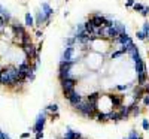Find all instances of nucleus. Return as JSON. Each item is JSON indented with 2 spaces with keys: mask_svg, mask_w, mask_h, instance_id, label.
<instances>
[{
  "mask_svg": "<svg viewBox=\"0 0 149 139\" xmlns=\"http://www.w3.org/2000/svg\"><path fill=\"white\" fill-rule=\"evenodd\" d=\"M148 36H149V33H148Z\"/></svg>",
  "mask_w": 149,
  "mask_h": 139,
  "instance_id": "obj_42",
  "label": "nucleus"
},
{
  "mask_svg": "<svg viewBox=\"0 0 149 139\" xmlns=\"http://www.w3.org/2000/svg\"><path fill=\"white\" fill-rule=\"evenodd\" d=\"M104 17L103 15H93L91 17V24L94 26V29H98V27H103V24H104Z\"/></svg>",
  "mask_w": 149,
  "mask_h": 139,
  "instance_id": "obj_7",
  "label": "nucleus"
},
{
  "mask_svg": "<svg viewBox=\"0 0 149 139\" xmlns=\"http://www.w3.org/2000/svg\"><path fill=\"white\" fill-rule=\"evenodd\" d=\"M73 63H74V61H64V60L60 63V72H58V78H60L61 81L70 77V69H72V66H73Z\"/></svg>",
  "mask_w": 149,
  "mask_h": 139,
  "instance_id": "obj_3",
  "label": "nucleus"
},
{
  "mask_svg": "<svg viewBox=\"0 0 149 139\" xmlns=\"http://www.w3.org/2000/svg\"><path fill=\"white\" fill-rule=\"evenodd\" d=\"M113 27L118 30V33H127V29L124 27V24H122V22H115V24H113Z\"/></svg>",
  "mask_w": 149,
  "mask_h": 139,
  "instance_id": "obj_23",
  "label": "nucleus"
},
{
  "mask_svg": "<svg viewBox=\"0 0 149 139\" xmlns=\"http://www.w3.org/2000/svg\"><path fill=\"white\" fill-rule=\"evenodd\" d=\"M49 21H51V18H49V17H46V15L43 14V12H42V11H40V12H37V14H36V22H34V24H37V26H40L42 22H49Z\"/></svg>",
  "mask_w": 149,
  "mask_h": 139,
  "instance_id": "obj_13",
  "label": "nucleus"
},
{
  "mask_svg": "<svg viewBox=\"0 0 149 139\" xmlns=\"http://www.w3.org/2000/svg\"><path fill=\"white\" fill-rule=\"evenodd\" d=\"M26 26L27 27H33L34 26V18H33V15L30 14V12L26 14Z\"/></svg>",
  "mask_w": 149,
  "mask_h": 139,
  "instance_id": "obj_22",
  "label": "nucleus"
},
{
  "mask_svg": "<svg viewBox=\"0 0 149 139\" xmlns=\"http://www.w3.org/2000/svg\"><path fill=\"white\" fill-rule=\"evenodd\" d=\"M45 121H46V112H42L37 115V120L33 126V130L37 133V132H43V126H45Z\"/></svg>",
  "mask_w": 149,
  "mask_h": 139,
  "instance_id": "obj_4",
  "label": "nucleus"
},
{
  "mask_svg": "<svg viewBox=\"0 0 149 139\" xmlns=\"http://www.w3.org/2000/svg\"><path fill=\"white\" fill-rule=\"evenodd\" d=\"M131 8H133L134 11H137V12H142V9H143V5H142V3H134Z\"/></svg>",
  "mask_w": 149,
  "mask_h": 139,
  "instance_id": "obj_26",
  "label": "nucleus"
},
{
  "mask_svg": "<svg viewBox=\"0 0 149 139\" xmlns=\"http://www.w3.org/2000/svg\"><path fill=\"white\" fill-rule=\"evenodd\" d=\"M142 127H143L145 130H148V129H149V121H148V120H143V123H142Z\"/></svg>",
  "mask_w": 149,
  "mask_h": 139,
  "instance_id": "obj_31",
  "label": "nucleus"
},
{
  "mask_svg": "<svg viewBox=\"0 0 149 139\" xmlns=\"http://www.w3.org/2000/svg\"><path fill=\"white\" fill-rule=\"evenodd\" d=\"M124 139H128V138H124Z\"/></svg>",
  "mask_w": 149,
  "mask_h": 139,
  "instance_id": "obj_41",
  "label": "nucleus"
},
{
  "mask_svg": "<svg viewBox=\"0 0 149 139\" xmlns=\"http://www.w3.org/2000/svg\"><path fill=\"white\" fill-rule=\"evenodd\" d=\"M110 100H112V105H113V108H118V106H121V103H122V97H121V96H112Z\"/></svg>",
  "mask_w": 149,
  "mask_h": 139,
  "instance_id": "obj_20",
  "label": "nucleus"
},
{
  "mask_svg": "<svg viewBox=\"0 0 149 139\" xmlns=\"http://www.w3.org/2000/svg\"><path fill=\"white\" fill-rule=\"evenodd\" d=\"M143 96H145V88H143V85H139V87L134 90V97H136V99H142Z\"/></svg>",
  "mask_w": 149,
  "mask_h": 139,
  "instance_id": "obj_19",
  "label": "nucleus"
},
{
  "mask_svg": "<svg viewBox=\"0 0 149 139\" xmlns=\"http://www.w3.org/2000/svg\"><path fill=\"white\" fill-rule=\"evenodd\" d=\"M146 36H148V34H146V33H143L142 30H140V32H137V39H140V41H145V39H146Z\"/></svg>",
  "mask_w": 149,
  "mask_h": 139,
  "instance_id": "obj_28",
  "label": "nucleus"
},
{
  "mask_svg": "<svg viewBox=\"0 0 149 139\" xmlns=\"http://www.w3.org/2000/svg\"><path fill=\"white\" fill-rule=\"evenodd\" d=\"M12 30H14V34L18 36V37H22L24 34H27V33H26V29H24L22 24H19V22L12 24Z\"/></svg>",
  "mask_w": 149,
  "mask_h": 139,
  "instance_id": "obj_8",
  "label": "nucleus"
},
{
  "mask_svg": "<svg viewBox=\"0 0 149 139\" xmlns=\"http://www.w3.org/2000/svg\"><path fill=\"white\" fill-rule=\"evenodd\" d=\"M136 2H134V0H127V6H133Z\"/></svg>",
  "mask_w": 149,
  "mask_h": 139,
  "instance_id": "obj_38",
  "label": "nucleus"
},
{
  "mask_svg": "<svg viewBox=\"0 0 149 139\" xmlns=\"http://www.w3.org/2000/svg\"><path fill=\"white\" fill-rule=\"evenodd\" d=\"M148 14H149V8H148V6H143V9H142V15L146 17Z\"/></svg>",
  "mask_w": 149,
  "mask_h": 139,
  "instance_id": "obj_32",
  "label": "nucleus"
},
{
  "mask_svg": "<svg viewBox=\"0 0 149 139\" xmlns=\"http://www.w3.org/2000/svg\"><path fill=\"white\" fill-rule=\"evenodd\" d=\"M128 139H142L139 135H137V132H136V130H133L131 133H130V136H128Z\"/></svg>",
  "mask_w": 149,
  "mask_h": 139,
  "instance_id": "obj_27",
  "label": "nucleus"
},
{
  "mask_svg": "<svg viewBox=\"0 0 149 139\" xmlns=\"http://www.w3.org/2000/svg\"><path fill=\"white\" fill-rule=\"evenodd\" d=\"M0 85H10V78L6 69L0 70Z\"/></svg>",
  "mask_w": 149,
  "mask_h": 139,
  "instance_id": "obj_11",
  "label": "nucleus"
},
{
  "mask_svg": "<svg viewBox=\"0 0 149 139\" xmlns=\"http://www.w3.org/2000/svg\"><path fill=\"white\" fill-rule=\"evenodd\" d=\"M0 15H2V17L5 18L6 24L12 21V15H10V12H9V11L5 8V6H2V5H0Z\"/></svg>",
  "mask_w": 149,
  "mask_h": 139,
  "instance_id": "obj_15",
  "label": "nucleus"
},
{
  "mask_svg": "<svg viewBox=\"0 0 149 139\" xmlns=\"http://www.w3.org/2000/svg\"><path fill=\"white\" fill-rule=\"evenodd\" d=\"M116 41L122 45V46H127L128 44H131L133 41H131V37L128 36V33H119L118 34V37H116Z\"/></svg>",
  "mask_w": 149,
  "mask_h": 139,
  "instance_id": "obj_9",
  "label": "nucleus"
},
{
  "mask_svg": "<svg viewBox=\"0 0 149 139\" xmlns=\"http://www.w3.org/2000/svg\"><path fill=\"white\" fill-rule=\"evenodd\" d=\"M118 30L112 26V27H104V37H110V39H116L118 37Z\"/></svg>",
  "mask_w": 149,
  "mask_h": 139,
  "instance_id": "obj_12",
  "label": "nucleus"
},
{
  "mask_svg": "<svg viewBox=\"0 0 149 139\" xmlns=\"http://www.w3.org/2000/svg\"><path fill=\"white\" fill-rule=\"evenodd\" d=\"M0 139H9V136H8L5 132H2V130H0Z\"/></svg>",
  "mask_w": 149,
  "mask_h": 139,
  "instance_id": "obj_33",
  "label": "nucleus"
},
{
  "mask_svg": "<svg viewBox=\"0 0 149 139\" xmlns=\"http://www.w3.org/2000/svg\"><path fill=\"white\" fill-rule=\"evenodd\" d=\"M97 121H107V117H106V114H97Z\"/></svg>",
  "mask_w": 149,
  "mask_h": 139,
  "instance_id": "obj_25",
  "label": "nucleus"
},
{
  "mask_svg": "<svg viewBox=\"0 0 149 139\" xmlns=\"http://www.w3.org/2000/svg\"><path fill=\"white\" fill-rule=\"evenodd\" d=\"M145 94H149V84L145 87Z\"/></svg>",
  "mask_w": 149,
  "mask_h": 139,
  "instance_id": "obj_40",
  "label": "nucleus"
},
{
  "mask_svg": "<svg viewBox=\"0 0 149 139\" xmlns=\"http://www.w3.org/2000/svg\"><path fill=\"white\" fill-rule=\"evenodd\" d=\"M81 139H82V138H81Z\"/></svg>",
  "mask_w": 149,
  "mask_h": 139,
  "instance_id": "obj_43",
  "label": "nucleus"
},
{
  "mask_svg": "<svg viewBox=\"0 0 149 139\" xmlns=\"http://www.w3.org/2000/svg\"><path fill=\"white\" fill-rule=\"evenodd\" d=\"M98 99H100V94H98V93H93V94H90V96H88L86 102H88L90 105H93V106H95V108H97V102H98Z\"/></svg>",
  "mask_w": 149,
  "mask_h": 139,
  "instance_id": "obj_16",
  "label": "nucleus"
},
{
  "mask_svg": "<svg viewBox=\"0 0 149 139\" xmlns=\"http://www.w3.org/2000/svg\"><path fill=\"white\" fill-rule=\"evenodd\" d=\"M74 108H76L81 114H82V115H85V117H94L95 115V106H93V105H90L88 102H79L76 106H74Z\"/></svg>",
  "mask_w": 149,
  "mask_h": 139,
  "instance_id": "obj_1",
  "label": "nucleus"
},
{
  "mask_svg": "<svg viewBox=\"0 0 149 139\" xmlns=\"http://www.w3.org/2000/svg\"><path fill=\"white\" fill-rule=\"evenodd\" d=\"M67 100H69V103H70L72 106H76L79 102H82V96H81L79 93H76V91H73V93L69 96Z\"/></svg>",
  "mask_w": 149,
  "mask_h": 139,
  "instance_id": "obj_10",
  "label": "nucleus"
},
{
  "mask_svg": "<svg viewBox=\"0 0 149 139\" xmlns=\"http://www.w3.org/2000/svg\"><path fill=\"white\" fill-rule=\"evenodd\" d=\"M130 112H131V108H130V106H122V108H121V111H119L122 120H124V118H127V117L130 115Z\"/></svg>",
  "mask_w": 149,
  "mask_h": 139,
  "instance_id": "obj_21",
  "label": "nucleus"
},
{
  "mask_svg": "<svg viewBox=\"0 0 149 139\" xmlns=\"http://www.w3.org/2000/svg\"><path fill=\"white\" fill-rule=\"evenodd\" d=\"M64 139H74V132L73 130H67L64 135Z\"/></svg>",
  "mask_w": 149,
  "mask_h": 139,
  "instance_id": "obj_24",
  "label": "nucleus"
},
{
  "mask_svg": "<svg viewBox=\"0 0 149 139\" xmlns=\"http://www.w3.org/2000/svg\"><path fill=\"white\" fill-rule=\"evenodd\" d=\"M42 136H43V132H37L36 133V139H42Z\"/></svg>",
  "mask_w": 149,
  "mask_h": 139,
  "instance_id": "obj_35",
  "label": "nucleus"
},
{
  "mask_svg": "<svg viewBox=\"0 0 149 139\" xmlns=\"http://www.w3.org/2000/svg\"><path fill=\"white\" fill-rule=\"evenodd\" d=\"M29 136H30V133H29V132H27V133H22V135H21V139H27Z\"/></svg>",
  "mask_w": 149,
  "mask_h": 139,
  "instance_id": "obj_36",
  "label": "nucleus"
},
{
  "mask_svg": "<svg viewBox=\"0 0 149 139\" xmlns=\"http://www.w3.org/2000/svg\"><path fill=\"white\" fill-rule=\"evenodd\" d=\"M82 136H81V133L79 132H74V139H81Z\"/></svg>",
  "mask_w": 149,
  "mask_h": 139,
  "instance_id": "obj_37",
  "label": "nucleus"
},
{
  "mask_svg": "<svg viewBox=\"0 0 149 139\" xmlns=\"http://www.w3.org/2000/svg\"><path fill=\"white\" fill-rule=\"evenodd\" d=\"M84 30H85L86 34L90 36V34H94V30H95V29H94V26L91 24V21H88V22H85V24H84Z\"/></svg>",
  "mask_w": 149,
  "mask_h": 139,
  "instance_id": "obj_18",
  "label": "nucleus"
},
{
  "mask_svg": "<svg viewBox=\"0 0 149 139\" xmlns=\"http://www.w3.org/2000/svg\"><path fill=\"white\" fill-rule=\"evenodd\" d=\"M133 60H134V63H136V72H137V77H139V75L148 73V72H146V66H145L143 60L140 58V55H137V57L133 58Z\"/></svg>",
  "mask_w": 149,
  "mask_h": 139,
  "instance_id": "obj_6",
  "label": "nucleus"
},
{
  "mask_svg": "<svg viewBox=\"0 0 149 139\" xmlns=\"http://www.w3.org/2000/svg\"><path fill=\"white\" fill-rule=\"evenodd\" d=\"M42 12H43V14L46 15V17H49V18H51V15L54 14V9L51 8V6H49L48 3H42Z\"/></svg>",
  "mask_w": 149,
  "mask_h": 139,
  "instance_id": "obj_17",
  "label": "nucleus"
},
{
  "mask_svg": "<svg viewBox=\"0 0 149 139\" xmlns=\"http://www.w3.org/2000/svg\"><path fill=\"white\" fill-rule=\"evenodd\" d=\"M143 33H149V22H143V30H142Z\"/></svg>",
  "mask_w": 149,
  "mask_h": 139,
  "instance_id": "obj_30",
  "label": "nucleus"
},
{
  "mask_svg": "<svg viewBox=\"0 0 149 139\" xmlns=\"http://www.w3.org/2000/svg\"><path fill=\"white\" fill-rule=\"evenodd\" d=\"M143 103L148 106L149 105V96H143Z\"/></svg>",
  "mask_w": 149,
  "mask_h": 139,
  "instance_id": "obj_34",
  "label": "nucleus"
},
{
  "mask_svg": "<svg viewBox=\"0 0 149 139\" xmlns=\"http://www.w3.org/2000/svg\"><path fill=\"white\" fill-rule=\"evenodd\" d=\"M61 85H63V93H64V97L69 99V96L74 91V87H76V79L74 78H66L61 81Z\"/></svg>",
  "mask_w": 149,
  "mask_h": 139,
  "instance_id": "obj_2",
  "label": "nucleus"
},
{
  "mask_svg": "<svg viewBox=\"0 0 149 139\" xmlns=\"http://www.w3.org/2000/svg\"><path fill=\"white\" fill-rule=\"evenodd\" d=\"M48 111H51V112H57V111H58V105H55V103L49 105V106H48Z\"/></svg>",
  "mask_w": 149,
  "mask_h": 139,
  "instance_id": "obj_29",
  "label": "nucleus"
},
{
  "mask_svg": "<svg viewBox=\"0 0 149 139\" xmlns=\"http://www.w3.org/2000/svg\"><path fill=\"white\" fill-rule=\"evenodd\" d=\"M118 90H127V85H118Z\"/></svg>",
  "mask_w": 149,
  "mask_h": 139,
  "instance_id": "obj_39",
  "label": "nucleus"
},
{
  "mask_svg": "<svg viewBox=\"0 0 149 139\" xmlns=\"http://www.w3.org/2000/svg\"><path fill=\"white\" fill-rule=\"evenodd\" d=\"M64 61H73V46H66L64 54H63Z\"/></svg>",
  "mask_w": 149,
  "mask_h": 139,
  "instance_id": "obj_14",
  "label": "nucleus"
},
{
  "mask_svg": "<svg viewBox=\"0 0 149 139\" xmlns=\"http://www.w3.org/2000/svg\"><path fill=\"white\" fill-rule=\"evenodd\" d=\"M17 69H18V75H19V77H26L27 78L30 73H33V70H31V67H30V65L27 61H22Z\"/></svg>",
  "mask_w": 149,
  "mask_h": 139,
  "instance_id": "obj_5",
  "label": "nucleus"
}]
</instances>
